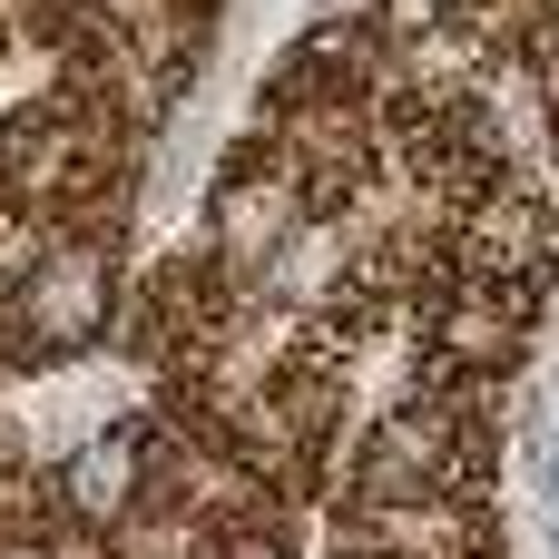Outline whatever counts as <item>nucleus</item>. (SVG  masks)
Here are the masks:
<instances>
[{
	"mask_svg": "<svg viewBox=\"0 0 559 559\" xmlns=\"http://www.w3.org/2000/svg\"><path fill=\"white\" fill-rule=\"evenodd\" d=\"M108 314H118V255H108L98 236L49 226L39 255H29V275H20L10 305H0V334H10L20 364H79V354L108 334Z\"/></svg>",
	"mask_w": 559,
	"mask_h": 559,
	"instance_id": "1",
	"label": "nucleus"
},
{
	"mask_svg": "<svg viewBox=\"0 0 559 559\" xmlns=\"http://www.w3.org/2000/svg\"><path fill=\"white\" fill-rule=\"evenodd\" d=\"M462 442H472V423L452 403H403V413L373 423V442L354 462V491L364 501H442L452 472H462Z\"/></svg>",
	"mask_w": 559,
	"mask_h": 559,
	"instance_id": "2",
	"label": "nucleus"
},
{
	"mask_svg": "<svg viewBox=\"0 0 559 559\" xmlns=\"http://www.w3.org/2000/svg\"><path fill=\"white\" fill-rule=\"evenodd\" d=\"M305 216H314V187H305L285 157H275V167H236V177L216 187V265H226V275H265Z\"/></svg>",
	"mask_w": 559,
	"mask_h": 559,
	"instance_id": "3",
	"label": "nucleus"
},
{
	"mask_svg": "<svg viewBox=\"0 0 559 559\" xmlns=\"http://www.w3.org/2000/svg\"><path fill=\"white\" fill-rule=\"evenodd\" d=\"M59 511L79 521V531H128L138 511H147V491H157V452H147V432H88V442H69L59 452Z\"/></svg>",
	"mask_w": 559,
	"mask_h": 559,
	"instance_id": "4",
	"label": "nucleus"
},
{
	"mask_svg": "<svg viewBox=\"0 0 559 559\" xmlns=\"http://www.w3.org/2000/svg\"><path fill=\"white\" fill-rule=\"evenodd\" d=\"M521 314H531V305H511V295H491V285L442 295L432 324H423L432 373H452V383H491V373H511V364H521Z\"/></svg>",
	"mask_w": 559,
	"mask_h": 559,
	"instance_id": "5",
	"label": "nucleus"
}]
</instances>
